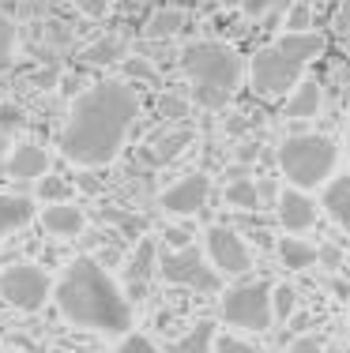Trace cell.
Here are the masks:
<instances>
[{
  "instance_id": "obj_1",
  "label": "cell",
  "mask_w": 350,
  "mask_h": 353,
  "mask_svg": "<svg viewBox=\"0 0 350 353\" xmlns=\"http://www.w3.org/2000/svg\"><path fill=\"white\" fill-rule=\"evenodd\" d=\"M139 117V94L128 79H106L72 102L57 147L76 165H110Z\"/></svg>"
},
{
  "instance_id": "obj_2",
  "label": "cell",
  "mask_w": 350,
  "mask_h": 353,
  "mask_svg": "<svg viewBox=\"0 0 350 353\" xmlns=\"http://www.w3.org/2000/svg\"><path fill=\"white\" fill-rule=\"evenodd\" d=\"M53 301L61 305V316L76 327L98 334H128L132 331V305L121 293L106 267L90 256H79L64 267L61 282L53 290Z\"/></svg>"
},
{
  "instance_id": "obj_3",
  "label": "cell",
  "mask_w": 350,
  "mask_h": 353,
  "mask_svg": "<svg viewBox=\"0 0 350 353\" xmlns=\"http://www.w3.org/2000/svg\"><path fill=\"white\" fill-rule=\"evenodd\" d=\"M339 162V147L328 136H316V132H302V136H286L279 143V165L286 173V181L294 188H316V184H328Z\"/></svg>"
},
{
  "instance_id": "obj_4",
  "label": "cell",
  "mask_w": 350,
  "mask_h": 353,
  "mask_svg": "<svg viewBox=\"0 0 350 353\" xmlns=\"http://www.w3.org/2000/svg\"><path fill=\"white\" fill-rule=\"evenodd\" d=\"M181 72L196 83V87L207 90H222V94H233V87L245 75V64L222 41H188L181 49Z\"/></svg>"
},
{
  "instance_id": "obj_5",
  "label": "cell",
  "mask_w": 350,
  "mask_h": 353,
  "mask_svg": "<svg viewBox=\"0 0 350 353\" xmlns=\"http://www.w3.org/2000/svg\"><path fill=\"white\" fill-rule=\"evenodd\" d=\"M271 282H245L237 290H230L219 305V316L226 319L230 327H241V331H268L275 323L271 312Z\"/></svg>"
},
{
  "instance_id": "obj_6",
  "label": "cell",
  "mask_w": 350,
  "mask_h": 353,
  "mask_svg": "<svg viewBox=\"0 0 350 353\" xmlns=\"http://www.w3.org/2000/svg\"><path fill=\"white\" fill-rule=\"evenodd\" d=\"M0 297L19 312H41L53 297V279L35 263H12L0 271Z\"/></svg>"
},
{
  "instance_id": "obj_7",
  "label": "cell",
  "mask_w": 350,
  "mask_h": 353,
  "mask_svg": "<svg viewBox=\"0 0 350 353\" xmlns=\"http://www.w3.org/2000/svg\"><path fill=\"white\" fill-rule=\"evenodd\" d=\"M302 68L305 64L290 61L279 46H268V49H260V53L253 57V64H249L253 90L264 94V98H279V94H286V90H294L298 83H302Z\"/></svg>"
},
{
  "instance_id": "obj_8",
  "label": "cell",
  "mask_w": 350,
  "mask_h": 353,
  "mask_svg": "<svg viewBox=\"0 0 350 353\" xmlns=\"http://www.w3.org/2000/svg\"><path fill=\"white\" fill-rule=\"evenodd\" d=\"M158 274L173 285H188L200 293H215L219 290V271L204 263V256L188 245V248H170L158 256Z\"/></svg>"
},
{
  "instance_id": "obj_9",
  "label": "cell",
  "mask_w": 350,
  "mask_h": 353,
  "mask_svg": "<svg viewBox=\"0 0 350 353\" xmlns=\"http://www.w3.org/2000/svg\"><path fill=\"white\" fill-rule=\"evenodd\" d=\"M207 256H211V267L219 274H245L249 271V248H245V241L237 237L233 230H226V225H211L207 230Z\"/></svg>"
},
{
  "instance_id": "obj_10",
  "label": "cell",
  "mask_w": 350,
  "mask_h": 353,
  "mask_svg": "<svg viewBox=\"0 0 350 353\" xmlns=\"http://www.w3.org/2000/svg\"><path fill=\"white\" fill-rule=\"evenodd\" d=\"M207 192H211V176L207 173H188L181 176L173 188L162 192V211L166 214H200L207 203Z\"/></svg>"
},
{
  "instance_id": "obj_11",
  "label": "cell",
  "mask_w": 350,
  "mask_h": 353,
  "mask_svg": "<svg viewBox=\"0 0 350 353\" xmlns=\"http://www.w3.org/2000/svg\"><path fill=\"white\" fill-rule=\"evenodd\" d=\"M275 214H279V222L286 233H302V230H309V225H316V214L320 211H316V203L302 188H286L279 196V203H275Z\"/></svg>"
},
{
  "instance_id": "obj_12",
  "label": "cell",
  "mask_w": 350,
  "mask_h": 353,
  "mask_svg": "<svg viewBox=\"0 0 350 353\" xmlns=\"http://www.w3.org/2000/svg\"><path fill=\"white\" fill-rule=\"evenodd\" d=\"M46 173H49V154L35 139L19 143V147L12 150V158H8V176H12V181H41Z\"/></svg>"
},
{
  "instance_id": "obj_13",
  "label": "cell",
  "mask_w": 350,
  "mask_h": 353,
  "mask_svg": "<svg viewBox=\"0 0 350 353\" xmlns=\"http://www.w3.org/2000/svg\"><path fill=\"white\" fill-rule=\"evenodd\" d=\"M83 225H87V218H83V211L76 203H46V211H41V230L49 237L72 241L83 233Z\"/></svg>"
},
{
  "instance_id": "obj_14",
  "label": "cell",
  "mask_w": 350,
  "mask_h": 353,
  "mask_svg": "<svg viewBox=\"0 0 350 353\" xmlns=\"http://www.w3.org/2000/svg\"><path fill=\"white\" fill-rule=\"evenodd\" d=\"M320 102H324L320 83H316V79H302L294 90H290L286 105H282V117H290V121H309V117H316Z\"/></svg>"
},
{
  "instance_id": "obj_15",
  "label": "cell",
  "mask_w": 350,
  "mask_h": 353,
  "mask_svg": "<svg viewBox=\"0 0 350 353\" xmlns=\"http://www.w3.org/2000/svg\"><path fill=\"white\" fill-rule=\"evenodd\" d=\"M324 211L331 214V222L339 225V230L350 233V176H331L328 188H324Z\"/></svg>"
},
{
  "instance_id": "obj_16",
  "label": "cell",
  "mask_w": 350,
  "mask_h": 353,
  "mask_svg": "<svg viewBox=\"0 0 350 353\" xmlns=\"http://www.w3.org/2000/svg\"><path fill=\"white\" fill-rule=\"evenodd\" d=\"M275 46L282 49V53L290 57V61H298V64H309L316 53L324 49V38L320 34H313V30H286Z\"/></svg>"
},
{
  "instance_id": "obj_17",
  "label": "cell",
  "mask_w": 350,
  "mask_h": 353,
  "mask_svg": "<svg viewBox=\"0 0 350 353\" xmlns=\"http://www.w3.org/2000/svg\"><path fill=\"white\" fill-rule=\"evenodd\" d=\"M30 218H35V207L27 196H0V237L23 230Z\"/></svg>"
},
{
  "instance_id": "obj_18",
  "label": "cell",
  "mask_w": 350,
  "mask_h": 353,
  "mask_svg": "<svg viewBox=\"0 0 350 353\" xmlns=\"http://www.w3.org/2000/svg\"><path fill=\"white\" fill-rule=\"evenodd\" d=\"M185 27H188V15L181 8H158L151 19H147V38L166 41V38H177Z\"/></svg>"
},
{
  "instance_id": "obj_19",
  "label": "cell",
  "mask_w": 350,
  "mask_h": 353,
  "mask_svg": "<svg viewBox=\"0 0 350 353\" xmlns=\"http://www.w3.org/2000/svg\"><path fill=\"white\" fill-rule=\"evenodd\" d=\"M279 259H282L286 271H305V267L316 263V248H309L305 241H298V237H282L279 241Z\"/></svg>"
},
{
  "instance_id": "obj_20",
  "label": "cell",
  "mask_w": 350,
  "mask_h": 353,
  "mask_svg": "<svg viewBox=\"0 0 350 353\" xmlns=\"http://www.w3.org/2000/svg\"><path fill=\"white\" fill-rule=\"evenodd\" d=\"M226 203L237 207V211H256V207H260V188H256V181L233 176L230 188H226Z\"/></svg>"
},
{
  "instance_id": "obj_21",
  "label": "cell",
  "mask_w": 350,
  "mask_h": 353,
  "mask_svg": "<svg viewBox=\"0 0 350 353\" xmlns=\"http://www.w3.org/2000/svg\"><path fill=\"white\" fill-rule=\"evenodd\" d=\"M215 350V323H196L193 331L185 334V339L173 346V353H211Z\"/></svg>"
},
{
  "instance_id": "obj_22",
  "label": "cell",
  "mask_w": 350,
  "mask_h": 353,
  "mask_svg": "<svg viewBox=\"0 0 350 353\" xmlns=\"http://www.w3.org/2000/svg\"><path fill=\"white\" fill-rule=\"evenodd\" d=\"M185 143H193V132L188 128H177V132H170V136L155 139V162H170V158H177L181 150H185Z\"/></svg>"
},
{
  "instance_id": "obj_23",
  "label": "cell",
  "mask_w": 350,
  "mask_h": 353,
  "mask_svg": "<svg viewBox=\"0 0 350 353\" xmlns=\"http://www.w3.org/2000/svg\"><path fill=\"white\" fill-rule=\"evenodd\" d=\"M151 263H155V245H151V241H144V245L136 248L132 267H128V282H132V285H144L147 274H151Z\"/></svg>"
},
{
  "instance_id": "obj_24",
  "label": "cell",
  "mask_w": 350,
  "mask_h": 353,
  "mask_svg": "<svg viewBox=\"0 0 350 353\" xmlns=\"http://www.w3.org/2000/svg\"><path fill=\"white\" fill-rule=\"evenodd\" d=\"M294 308H298V290L294 285H275L271 290V312H275V319H290L294 316Z\"/></svg>"
},
{
  "instance_id": "obj_25",
  "label": "cell",
  "mask_w": 350,
  "mask_h": 353,
  "mask_svg": "<svg viewBox=\"0 0 350 353\" xmlns=\"http://www.w3.org/2000/svg\"><path fill=\"white\" fill-rule=\"evenodd\" d=\"M38 196L46 199V203H72V184L61 181V176H41Z\"/></svg>"
},
{
  "instance_id": "obj_26",
  "label": "cell",
  "mask_w": 350,
  "mask_h": 353,
  "mask_svg": "<svg viewBox=\"0 0 350 353\" xmlns=\"http://www.w3.org/2000/svg\"><path fill=\"white\" fill-rule=\"evenodd\" d=\"M117 57H124V41L121 38H102V41H95V46L87 49L90 64H110V61H117Z\"/></svg>"
},
{
  "instance_id": "obj_27",
  "label": "cell",
  "mask_w": 350,
  "mask_h": 353,
  "mask_svg": "<svg viewBox=\"0 0 350 353\" xmlns=\"http://www.w3.org/2000/svg\"><path fill=\"white\" fill-rule=\"evenodd\" d=\"M15 41H19V34H15V23L0 15V68H12V61H15Z\"/></svg>"
},
{
  "instance_id": "obj_28",
  "label": "cell",
  "mask_w": 350,
  "mask_h": 353,
  "mask_svg": "<svg viewBox=\"0 0 350 353\" xmlns=\"http://www.w3.org/2000/svg\"><path fill=\"white\" fill-rule=\"evenodd\" d=\"M124 79H144V83H158V72H155V64L151 61H144V57H128L124 61Z\"/></svg>"
},
{
  "instance_id": "obj_29",
  "label": "cell",
  "mask_w": 350,
  "mask_h": 353,
  "mask_svg": "<svg viewBox=\"0 0 350 353\" xmlns=\"http://www.w3.org/2000/svg\"><path fill=\"white\" fill-rule=\"evenodd\" d=\"M294 4V0H241V8H245V15H268V12H286V8Z\"/></svg>"
},
{
  "instance_id": "obj_30",
  "label": "cell",
  "mask_w": 350,
  "mask_h": 353,
  "mask_svg": "<svg viewBox=\"0 0 350 353\" xmlns=\"http://www.w3.org/2000/svg\"><path fill=\"white\" fill-rule=\"evenodd\" d=\"M117 353H162V350H158L155 346V342L151 339H147V334H124V339H121V346H117Z\"/></svg>"
},
{
  "instance_id": "obj_31",
  "label": "cell",
  "mask_w": 350,
  "mask_h": 353,
  "mask_svg": "<svg viewBox=\"0 0 350 353\" xmlns=\"http://www.w3.org/2000/svg\"><path fill=\"white\" fill-rule=\"evenodd\" d=\"M23 128V109L12 102H0V132H15Z\"/></svg>"
},
{
  "instance_id": "obj_32",
  "label": "cell",
  "mask_w": 350,
  "mask_h": 353,
  "mask_svg": "<svg viewBox=\"0 0 350 353\" xmlns=\"http://www.w3.org/2000/svg\"><path fill=\"white\" fill-rule=\"evenodd\" d=\"M211 353H256L249 346L245 339H233V334H222V339H215V350Z\"/></svg>"
},
{
  "instance_id": "obj_33",
  "label": "cell",
  "mask_w": 350,
  "mask_h": 353,
  "mask_svg": "<svg viewBox=\"0 0 350 353\" xmlns=\"http://www.w3.org/2000/svg\"><path fill=\"white\" fill-rule=\"evenodd\" d=\"M286 27L290 30H305V27H309V8H305V4H290L286 8Z\"/></svg>"
},
{
  "instance_id": "obj_34",
  "label": "cell",
  "mask_w": 350,
  "mask_h": 353,
  "mask_svg": "<svg viewBox=\"0 0 350 353\" xmlns=\"http://www.w3.org/2000/svg\"><path fill=\"white\" fill-rule=\"evenodd\" d=\"M76 8L87 19H102V15L110 12V0H76Z\"/></svg>"
},
{
  "instance_id": "obj_35",
  "label": "cell",
  "mask_w": 350,
  "mask_h": 353,
  "mask_svg": "<svg viewBox=\"0 0 350 353\" xmlns=\"http://www.w3.org/2000/svg\"><path fill=\"white\" fill-rule=\"evenodd\" d=\"M158 113L170 117V121H177V117L188 113V102H181V98H162V102H158Z\"/></svg>"
},
{
  "instance_id": "obj_36",
  "label": "cell",
  "mask_w": 350,
  "mask_h": 353,
  "mask_svg": "<svg viewBox=\"0 0 350 353\" xmlns=\"http://www.w3.org/2000/svg\"><path fill=\"white\" fill-rule=\"evenodd\" d=\"M290 353H324V342L316 339V334H302V339H294Z\"/></svg>"
},
{
  "instance_id": "obj_37",
  "label": "cell",
  "mask_w": 350,
  "mask_h": 353,
  "mask_svg": "<svg viewBox=\"0 0 350 353\" xmlns=\"http://www.w3.org/2000/svg\"><path fill=\"white\" fill-rule=\"evenodd\" d=\"M166 241H170V248H188V233L185 230H170Z\"/></svg>"
},
{
  "instance_id": "obj_38",
  "label": "cell",
  "mask_w": 350,
  "mask_h": 353,
  "mask_svg": "<svg viewBox=\"0 0 350 353\" xmlns=\"http://www.w3.org/2000/svg\"><path fill=\"white\" fill-rule=\"evenodd\" d=\"M316 259H324V263H331V267H339V263H343V256H339L336 248H324V252H316Z\"/></svg>"
},
{
  "instance_id": "obj_39",
  "label": "cell",
  "mask_w": 350,
  "mask_h": 353,
  "mask_svg": "<svg viewBox=\"0 0 350 353\" xmlns=\"http://www.w3.org/2000/svg\"><path fill=\"white\" fill-rule=\"evenodd\" d=\"M339 30H350V0H343V8H339V19H336Z\"/></svg>"
},
{
  "instance_id": "obj_40",
  "label": "cell",
  "mask_w": 350,
  "mask_h": 353,
  "mask_svg": "<svg viewBox=\"0 0 350 353\" xmlns=\"http://www.w3.org/2000/svg\"><path fill=\"white\" fill-rule=\"evenodd\" d=\"M324 353H350V346H339V350H324Z\"/></svg>"
},
{
  "instance_id": "obj_41",
  "label": "cell",
  "mask_w": 350,
  "mask_h": 353,
  "mask_svg": "<svg viewBox=\"0 0 350 353\" xmlns=\"http://www.w3.org/2000/svg\"><path fill=\"white\" fill-rule=\"evenodd\" d=\"M4 147H8V143H4V132H0V158H4Z\"/></svg>"
},
{
  "instance_id": "obj_42",
  "label": "cell",
  "mask_w": 350,
  "mask_h": 353,
  "mask_svg": "<svg viewBox=\"0 0 350 353\" xmlns=\"http://www.w3.org/2000/svg\"><path fill=\"white\" fill-rule=\"evenodd\" d=\"M57 353H72V350H57Z\"/></svg>"
},
{
  "instance_id": "obj_43",
  "label": "cell",
  "mask_w": 350,
  "mask_h": 353,
  "mask_svg": "<svg viewBox=\"0 0 350 353\" xmlns=\"http://www.w3.org/2000/svg\"><path fill=\"white\" fill-rule=\"evenodd\" d=\"M347 150H350V136H347Z\"/></svg>"
}]
</instances>
